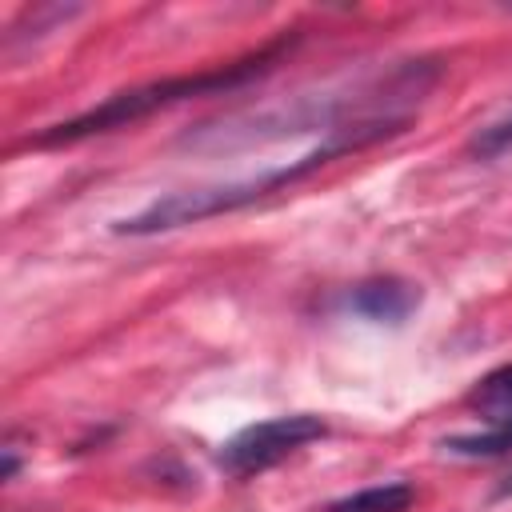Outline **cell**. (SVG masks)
Returning a JSON list of instances; mask_svg holds the SVG:
<instances>
[{
    "instance_id": "1",
    "label": "cell",
    "mask_w": 512,
    "mask_h": 512,
    "mask_svg": "<svg viewBox=\"0 0 512 512\" xmlns=\"http://www.w3.org/2000/svg\"><path fill=\"white\" fill-rule=\"evenodd\" d=\"M408 128V116H384V120H364V124H344L336 132H328V140L320 148H312L308 156L300 160H288L280 168H268L260 176H248V180H232V184H208V188H188V192H172L164 200H152L148 208H140L136 216H124L112 224V232L120 236H156V232H172V228H184V224H200L208 216H224V212H236L244 204H256L280 188H292L296 180L312 176L316 168L348 156V152H360L376 140H388L396 132Z\"/></svg>"
},
{
    "instance_id": "2",
    "label": "cell",
    "mask_w": 512,
    "mask_h": 512,
    "mask_svg": "<svg viewBox=\"0 0 512 512\" xmlns=\"http://www.w3.org/2000/svg\"><path fill=\"white\" fill-rule=\"evenodd\" d=\"M296 32L288 36H276L268 44H260L256 52L224 64V68H212V72H192V76H172V80H152V84H140V88H128V92H116L108 96L104 104L72 116V120H60L44 132H36L28 144L36 148H48V144H76V140H88L96 132H112V128H124V124H136L160 108H172L188 96H208V92H228V88H240L264 72H272L292 48H296Z\"/></svg>"
},
{
    "instance_id": "3",
    "label": "cell",
    "mask_w": 512,
    "mask_h": 512,
    "mask_svg": "<svg viewBox=\"0 0 512 512\" xmlns=\"http://www.w3.org/2000/svg\"><path fill=\"white\" fill-rule=\"evenodd\" d=\"M328 428L320 416L308 412H292V416H272L260 424H248L244 432H236L224 448H220V468L232 476H252L264 472L272 464H280L284 456H292L296 448H304L308 440H320Z\"/></svg>"
},
{
    "instance_id": "4",
    "label": "cell",
    "mask_w": 512,
    "mask_h": 512,
    "mask_svg": "<svg viewBox=\"0 0 512 512\" xmlns=\"http://www.w3.org/2000/svg\"><path fill=\"white\" fill-rule=\"evenodd\" d=\"M416 300H420V292H416L408 280H400V276L364 280V284H356L352 296H348V304H352L360 316L380 320V324H400V320L416 308Z\"/></svg>"
},
{
    "instance_id": "5",
    "label": "cell",
    "mask_w": 512,
    "mask_h": 512,
    "mask_svg": "<svg viewBox=\"0 0 512 512\" xmlns=\"http://www.w3.org/2000/svg\"><path fill=\"white\" fill-rule=\"evenodd\" d=\"M416 500V488L404 484V480H388V484H372V488H360L336 504H328L324 512H408Z\"/></svg>"
},
{
    "instance_id": "6",
    "label": "cell",
    "mask_w": 512,
    "mask_h": 512,
    "mask_svg": "<svg viewBox=\"0 0 512 512\" xmlns=\"http://www.w3.org/2000/svg\"><path fill=\"white\" fill-rule=\"evenodd\" d=\"M468 404H472L476 412H484L492 424H496V420H512V364L488 372V376L472 388Z\"/></svg>"
},
{
    "instance_id": "7",
    "label": "cell",
    "mask_w": 512,
    "mask_h": 512,
    "mask_svg": "<svg viewBox=\"0 0 512 512\" xmlns=\"http://www.w3.org/2000/svg\"><path fill=\"white\" fill-rule=\"evenodd\" d=\"M444 452H448V456H468V460L504 456V452H512V420H496L488 432L448 436V440H444Z\"/></svg>"
},
{
    "instance_id": "8",
    "label": "cell",
    "mask_w": 512,
    "mask_h": 512,
    "mask_svg": "<svg viewBox=\"0 0 512 512\" xmlns=\"http://www.w3.org/2000/svg\"><path fill=\"white\" fill-rule=\"evenodd\" d=\"M468 152L480 156V160H496V156L512 152V112L492 120V124H484V128H476L472 140H468Z\"/></svg>"
},
{
    "instance_id": "9",
    "label": "cell",
    "mask_w": 512,
    "mask_h": 512,
    "mask_svg": "<svg viewBox=\"0 0 512 512\" xmlns=\"http://www.w3.org/2000/svg\"><path fill=\"white\" fill-rule=\"evenodd\" d=\"M16 468H20L16 452H12V448H4V472H0V476H4V480H12V476H16Z\"/></svg>"
},
{
    "instance_id": "10",
    "label": "cell",
    "mask_w": 512,
    "mask_h": 512,
    "mask_svg": "<svg viewBox=\"0 0 512 512\" xmlns=\"http://www.w3.org/2000/svg\"><path fill=\"white\" fill-rule=\"evenodd\" d=\"M496 496H512V476H504V484L496 488Z\"/></svg>"
}]
</instances>
